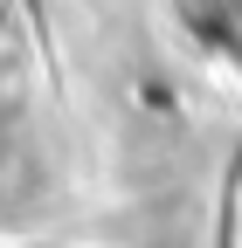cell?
I'll return each instance as SVG.
<instances>
[{
    "mask_svg": "<svg viewBox=\"0 0 242 248\" xmlns=\"http://www.w3.org/2000/svg\"><path fill=\"white\" fill-rule=\"evenodd\" d=\"M35 193H42V172H35V152L21 145V117L0 110V221L21 214Z\"/></svg>",
    "mask_w": 242,
    "mask_h": 248,
    "instance_id": "obj_1",
    "label": "cell"
}]
</instances>
